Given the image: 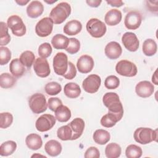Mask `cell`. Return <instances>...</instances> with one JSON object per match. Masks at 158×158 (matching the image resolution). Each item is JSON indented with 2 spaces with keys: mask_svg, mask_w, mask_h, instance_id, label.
<instances>
[{
  "mask_svg": "<svg viewBox=\"0 0 158 158\" xmlns=\"http://www.w3.org/2000/svg\"><path fill=\"white\" fill-rule=\"evenodd\" d=\"M102 102L107 107L108 113L115 116L118 121H120L123 115V108L118 95L114 92L106 93L102 98Z\"/></svg>",
  "mask_w": 158,
  "mask_h": 158,
  "instance_id": "obj_1",
  "label": "cell"
},
{
  "mask_svg": "<svg viewBox=\"0 0 158 158\" xmlns=\"http://www.w3.org/2000/svg\"><path fill=\"white\" fill-rule=\"evenodd\" d=\"M70 14V5L66 2H61L52 9L49 17L55 24H60L69 17Z\"/></svg>",
  "mask_w": 158,
  "mask_h": 158,
  "instance_id": "obj_2",
  "label": "cell"
},
{
  "mask_svg": "<svg viewBox=\"0 0 158 158\" xmlns=\"http://www.w3.org/2000/svg\"><path fill=\"white\" fill-rule=\"evenodd\" d=\"M133 138L137 143L141 144H146L154 141H156L157 138V130H153L147 127H139L135 131Z\"/></svg>",
  "mask_w": 158,
  "mask_h": 158,
  "instance_id": "obj_3",
  "label": "cell"
},
{
  "mask_svg": "<svg viewBox=\"0 0 158 158\" xmlns=\"http://www.w3.org/2000/svg\"><path fill=\"white\" fill-rule=\"evenodd\" d=\"M86 28L89 34L96 38L102 37L107 30L105 23L96 18L90 19L86 23Z\"/></svg>",
  "mask_w": 158,
  "mask_h": 158,
  "instance_id": "obj_4",
  "label": "cell"
},
{
  "mask_svg": "<svg viewBox=\"0 0 158 158\" xmlns=\"http://www.w3.org/2000/svg\"><path fill=\"white\" fill-rule=\"evenodd\" d=\"M28 105L31 111L36 114L44 112L48 107V103L44 95L39 93H35L30 97Z\"/></svg>",
  "mask_w": 158,
  "mask_h": 158,
  "instance_id": "obj_5",
  "label": "cell"
},
{
  "mask_svg": "<svg viewBox=\"0 0 158 158\" xmlns=\"http://www.w3.org/2000/svg\"><path fill=\"white\" fill-rule=\"evenodd\" d=\"M7 25L15 36H22L26 33L25 25L22 18L17 15L10 16L7 19Z\"/></svg>",
  "mask_w": 158,
  "mask_h": 158,
  "instance_id": "obj_6",
  "label": "cell"
},
{
  "mask_svg": "<svg viewBox=\"0 0 158 158\" xmlns=\"http://www.w3.org/2000/svg\"><path fill=\"white\" fill-rule=\"evenodd\" d=\"M115 70L119 75L127 77H134L138 72L136 65L127 60H122L118 62L115 66Z\"/></svg>",
  "mask_w": 158,
  "mask_h": 158,
  "instance_id": "obj_7",
  "label": "cell"
},
{
  "mask_svg": "<svg viewBox=\"0 0 158 158\" xmlns=\"http://www.w3.org/2000/svg\"><path fill=\"white\" fill-rule=\"evenodd\" d=\"M68 57L67 56L62 52H57L53 58L52 66L54 72L60 76H64L68 69Z\"/></svg>",
  "mask_w": 158,
  "mask_h": 158,
  "instance_id": "obj_8",
  "label": "cell"
},
{
  "mask_svg": "<svg viewBox=\"0 0 158 158\" xmlns=\"http://www.w3.org/2000/svg\"><path fill=\"white\" fill-rule=\"evenodd\" d=\"M56 118L51 114H43L36 121L35 127L38 131L44 132L51 130L56 124Z\"/></svg>",
  "mask_w": 158,
  "mask_h": 158,
  "instance_id": "obj_9",
  "label": "cell"
},
{
  "mask_svg": "<svg viewBox=\"0 0 158 158\" xmlns=\"http://www.w3.org/2000/svg\"><path fill=\"white\" fill-rule=\"evenodd\" d=\"M53 22L50 17L41 19L36 23L35 32L40 37H46L49 36L53 29Z\"/></svg>",
  "mask_w": 158,
  "mask_h": 158,
  "instance_id": "obj_10",
  "label": "cell"
},
{
  "mask_svg": "<svg viewBox=\"0 0 158 158\" xmlns=\"http://www.w3.org/2000/svg\"><path fill=\"white\" fill-rule=\"evenodd\" d=\"M101 84V77L96 74H91L83 81L82 87L86 92L92 94L98 91Z\"/></svg>",
  "mask_w": 158,
  "mask_h": 158,
  "instance_id": "obj_11",
  "label": "cell"
},
{
  "mask_svg": "<svg viewBox=\"0 0 158 158\" xmlns=\"http://www.w3.org/2000/svg\"><path fill=\"white\" fill-rule=\"evenodd\" d=\"M142 22V15L138 11H130L127 14L124 24L128 30H136L138 28Z\"/></svg>",
  "mask_w": 158,
  "mask_h": 158,
  "instance_id": "obj_12",
  "label": "cell"
},
{
  "mask_svg": "<svg viewBox=\"0 0 158 158\" xmlns=\"http://www.w3.org/2000/svg\"><path fill=\"white\" fill-rule=\"evenodd\" d=\"M35 73L41 78H45L49 75L51 70L48 60L42 57H38L33 64Z\"/></svg>",
  "mask_w": 158,
  "mask_h": 158,
  "instance_id": "obj_13",
  "label": "cell"
},
{
  "mask_svg": "<svg viewBox=\"0 0 158 158\" xmlns=\"http://www.w3.org/2000/svg\"><path fill=\"white\" fill-rule=\"evenodd\" d=\"M122 42L125 48L129 51L135 52L139 48V42L134 33H125L122 36Z\"/></svg>",
  "mask_w": 158,
  "mask_h": 158,
  "instance_id": "obj_14",
  "label": "cell"
},
{
  "mask_svg": "<svg viewBox=\"0 0 158 158\" xmlns=\"http://www.w3.org/2000/svg\"><path fill=\"white\" fill-rule=\"evenodd\" d=\"M154 91V86L149 81H141L138 83L135 86L136 94L141 98H148L151 96Z\"/></svg>",
  "mask_w": 158,
  "mask_h": 158,
  "instance_id": "obj_15",
  "label": "cell"
},
{
  "mask_svg": "<svg viewBox=\"0 0 158 158\" xmlns=\"http://www.w3.org/2000/svg\"><path fill=\"white\" fill-rule=\"evenodd\" d=\"M94 60L88 55H83L79 57L77 62L78 70L81 73L90 72L94 67Z\"/></svg>",
  "mask_w": 158,
  "mask_h": 158,
  "instance_id": "obj_16",
  "label": "cell"
},
{
  "mask_svg": "<svg viewBox=\"0 0 158 158\" xmlns=\"http://www.w3.org/2000/svg\"><path fill=\"white\" fill-rule=\"evenodd\" d=\"M106 56L110 59H117L122 54V49L120 44L116 41L107 43L104 49Z\"/></svg>",
  "mask_w": 158,
  "mask_h": 158,
  "instance_id": "obj_17",
  "label": "cell"
},
{
  "mask_svg": "<svg viewBox=\"0 0 158 158\" xmlns=\"http://www.w3.org/2000/svg\"><path fill=\"white\" fill-rule=\"evenodd\" d=\"M72 131V137L71 140H75L80 138L85 128V122L81 118H75L69 124Z\"/></svg>",
  "mask_w": 158,
  "mask_h": 158,
  "instance_id": "obj_18",
  "label": "cell"
},
{
  "mask_svg": "<svg viewBox=\"0 0 158 158\" xmlns=\"http://www.w3.org/2000/svg\"><path fill=\"white\" fill-rule=\"evenodd\" d=\"M44 11L43 4L38 1H31L27 7V14L28 16L32 19L40 17Z\"/></svg>",
  "mask_w": 158,
  "mask_h": 158,
  "instance_id": "obj_19",
  "label": "cell"
},
{
  "mask_svg": "<svg viewBox=\"0 0 158 158\" xmlns=\"http://www.w3.org/2000/svg\"><path fill=\"white\" fill-rule=\"evenodd\" d=\"M122 18L120 10L115 9L109 10L105 15L104 21L109 26H115L118 24Z\"/></svg>",
  "mask_w": 158,
  "mask_h": 158,
  "instance_id": "obj_20",
  "label": "cell"
},
{
  "mask_svg": "<svg viewBox=\"0 0 158 158\" xmlns=\"http://www.w3.org/2000/svg\"><path fill=\"white\" fill-rule=\"evenodd\" d=\"M61 144L54 139H51L46 142L44 145V150L46 152L52 157H56L59 155L62 151Z\"/></svg>",
  "mask_w": 158,
  "mask_h": 158,
  "instance_id": "obj_21",
  "label": "cell"
},
{
  "mask_svg": "<svg viewBox=\"0 0 158 158\" xmlns=\"http://www.w3.org/2000/svg\"><path fill=\"white\" fill-rule=\"evenodd\" d=\"M82 29L81 23L77 20H72L67 23L64 27L63 31L67 35L73 36L79 33Z\"/></svg>",
  "mask_w": 158,
  "mask_h": 158,
  "instance_id": "obj_22",
  "label": "cell"
},
{
  "mask_svg": "<svg viewBox=\"0 0 158 158\" xmlns=\"http://www.w3.org/2000/svg\"><path fill=\"white\" fill-rule=\"evenodd\" d=\"M25 143L27 147L31 150H38L41 148L43 141L41 137L36 133H31L25 138Z\"/></svg>",
  "mask_w": 158,
  "mask_h": 158,
  "instance_id": "obj_23",
  "label": "cell"
},
{
  "mask_svg": "<svg viewBox=\"0 0 158 158\" xmlns=\"http://www.w3.org/2000/svg\"><path fill=\"white\" fill-rule=\"evenodd\" d=\"M9 70L11 74L15 78L21 77L25 72V66L20 62L19 59H13L9 64Z\"/></svg>",
  "mask_w": 158,
  "mask_h": 158,
  "instance_id": "obj_24",
  "label": "cell"
},
{
  "mask_svg": "<svg viewBox=\"0 0 158 158\" xmlns=\"http://www.w3.org/2000/svg\"><path fill=\"white\" fill-rule=\"evenodd\" d=\"M64 93L67 97L71 99H75L80 95L81 89L78 84L70 82L67 83L64 86Z\"/></svg>",
  "mask_w": 158,
  "mask_h": 158,
  "instance_id": "obj_25",
  "label": "cell"
},
{
  "mask_svg": "<svg viewBox=\"0 0 158 158\" xmlns=\"http://www.w3.org/2000/svg\"><path fill=\"white\" fill-rule=\"evenodd\" d=\"M69 43V38L62 34L55 35L51 40V44L56 49H65Z\"/></svg>",
  "mask_w": 158,
  "mask_h": 158,
  "instance_id": "obj_26",
  "label": "cell"
},
{
  "mask_svg": "<svg viewBox=\"0 0 158 158\" xmlns=\"http://www.w3.org/2000/svg\"><path fill=\"white\" fill-rule=\"evenodd\" d=\"M56 118L60 122H66L71 117V111L65 106L61 105L54 111Z\"/></svg>",
  "mask_w": 158,
  "mask_h": 158,
  "instance_id": "obj_27",
  "label": "cell"
},
{
  "mask_svg": "<svg viewBox=\"0 0 158 158\" xmlns=\"http://www.w3.org/2000/svg\"><path fill=\"white\" fill-rule=\"evenodd\" d=\"M93 138L96 143L100 145H104L109 142L110 138V135L107 131L102 129H98L94 131Z\"/></svg>",
  "mask_w": 158,
  "mask_h": 158,
  "instance_id": "obj_28",
  "label": "cell"
},
{
  "mask_svg": "<svg viewBox=\"0 0 158 158\" xmlns=\"http://www.w3.org/2000/svg\"><path fill=\"white\" fill-rule=\"evenodd\" d=\"M142 49L145 56H152L156 53L157 46L156 41L154 40L149 38L143 42Z\"/></svg>",
  "mask_w": 158,
  "mask_h": 158,
  "instance_id": "obj_29",
  "label": "cell"
},
{
  "mask_svg": "<svg viewBox=\"0 0 158 158\" xmlns=\"http://www.w3.org/2000/svg\"><path fill=\"white\" fill-rule=\"evenodd\" d=\"M17 148L15 141L9 140L4 142L0 146V155L1 156H8L12 154Z\"/></svg>",
  "mask_w": 158,
  "mask_h": 158,
  "instance_id": "obj_30",
  "label": "cell"
},
{
  "mask_svg": "<svg viewBox=\"0 0 158 158\" xmlns=\"http://www.w3.org/2000/svg\"><path fill=\"white\" fill-rule=\"evenodd\" d=\"M121 152V147L115 143L108 144L105 149V154L108 158H117L120 157Z\"/></svg>",
  "mask_w": 158,
  "mask_h": 158,
  "instance_id": "obj_31",
  "label": "cell"
},
{
  "mask_svg": "<svg viewBox=\"0 0 158 158\" xmlns=\"http://www.w3.org/2000/svg\"><path fill=\"white\" fill-rule=\"evenodd\" d=\"M17 81V79L9 73H2L0 76V85L2 88H12Z\"/></svg>",
  "mask_w": 158,
  "mask_h": 158,
  "instance_id": "obj_32",
  "label": "cell"
},
{
  "mask_svg": "<svg viewBox=\"0 0 158 158\" xmlns=\"http://www.w3.org/2000/svg\"><path fill=\"white\" fill-rule=\"evenodd\" d=\"M35 56L33 52L30 51H25L23 52L20 56V60L22 64L28 69H30L35 62Z\"/></svg>",
  "mask_w": 158,
  "mask_h": 158,
  "instance_id": "obj_33",
  "label": "cell"
},
{
  "mask_svg": "<svg viewBox=\"0 0 158 158\" xmlns=\"http://www.w3.org/2000/svg\"><path fill=\"white\" fill-rule=\"evenodd\" d=\"M57 137L62 141L71 140L72 137V131L69 125H64L58 128L57 131Z\"/></svg>",
  "mask_w": 158,
  "mask_h": 158,
  "instance_id": "obj_34",
  "label": "cell"
},
{
  "mask_svg": "<svg viewBox=\"0 0 158 158\" xmlns=\"http://www.w3.org/2000/svg\"><path fill=\"white\" fill-rule=\"evenodd\" d=\"M142 153L141 148L135 144L128 146L125 150V155L128 158H139L142 156Z\"/></svg>",
  "mask_w": 158,
  "mask_h": 158,
  "instance_id": "obj_35",
  "label": "cell"
},
{
  "mask_svg": "<svg viewBox=\"0 0 158 158\" xmlns=\"http://www.w3.org/2000/svg\"><path fill=\"white\" fill-rule=\"evenodd\" d=\"M10 41V36L8 33L7 25L1 22V33H0V45L1 46L7 45Z\"/></svg>",
  "mask_w": 158,
  "mask_h": 158,
  "instance_id": "obj_36",
  "label": "cell"
},
{
  "mask_svg": "<svg viewBox=\"0 0 158 158\" xmlns=\"http://www.w3.org/2000/svg\"><path fill=\"white\" fill-rule=\"evenodd\" d=\"M44 90L48 94L54 96L59 94L61 91L62 86L57 82L51 81L45 85Z\"/></svg>",
  "mask_w": 158,
  "mask_h": 158,
  "instance_id": "obj_37",
  "label": "cell"
},
{
  "mask_svg": "<svg viewBox=\"0 0 158 158\" xmlns=\"http://www.w3.org/2000/svg\"><path fill=\"white\" fill-rule=\"evenodd\" d=\"M118 122V121L115 116L110 113L104 115L101 119V125L106 128H111L114 127Z\"/></svg>",
  "mask_w": 158,
  "mask_h": 158,
  "instance_id": "obj_38",
  "label": "cell"
},
{
  "mask_svg": "<svg viewBox=\"0 0 158 158\" xmlns=\"http://www.w3.org/2000/svg\"><path fill=\"white\" fill-rule=\"evenodd\" d=\"M13 122V116L9 112H2L0 114V127L7 128L11 125Z\"/></svg>",
  "mask_w": 158,
  "mask_h": 158,
  "instance_id": "obj_39",
  "label": "cell"
},
{
  "mask_svg": "<svg viewBox=\"0 0 158 158\" xmlns=\"http://www.w3.org/2000/svg\"><path fill=\"white\" fill-rule=\"evenodd\" d=\"M80 49V43L78 40L75 38H69V43L67 48L65 49L66 51L70 54H76Z\"/></svg>",
  "mask_w": 158,
  "mask_h": 158,
  "instance_id": "obj_40",
  "label": "cell"
},
{
  "mask_svg": "<svg viewBox=\"0 0 158 158\" xmlns=\"http://www.w3.org/2000/svg\"><path fill=\"white\" fill-rule=\"evenodd\" d=\"M120 80L118 77L115 75L108 76L104 81V86L109 89H114L118 87Z\"/></svg>",
  "mask_w": 158,
  "mask_h": 158,
  "instance_id": "obj_41",
  "label": "cell"
},
{
  "mask_svg": "<svg viewBox=\"0 0 158 158\" xmlns=\"http://www.w3.org/2000/svg\"><path fill=\"white\" fill-rule=\"evenodd\" d=\"M52 51V47L49 43H43L38 48V54L42 58L46 59L49 57Z\"/></svg>",
  "mask_w": 158,
  "mask_h": 158,
  "instance_id": "obj_42",
  "label": "cell"
},
{
  "mask_svg": "<svg viewBox=\"0 0 158 158\" xmlns=\"http://www.w3.org/2000/svg\"><path fill=\"white\" fill-rule=\"evenodd\" d=\"M11 58V51L7 47L0 48V64L4 65L7 64Z\"/></svg>",
  "mask_w": 158,
  "mask_h": 158,
  "instance_id": "obj_43",
  "label": "cell"
},
{
  "mask_svg": "<svg viewBox=\"0 0 158 158\" xmlns=\"http://www.w3.org/2000/svg\"><path fill=\"white\" fill-rule=\"evenodd\" d=\"M76 75L77 70L74 64L71 62H69L68 69L63 77L67 80H72L75 77Z\"/></svg>",
  "mask_w": 158,
  "mask_h": 158,
  "instance_id": "obj_44",
  "label": "cell"
},
{
  "mask_svg": "<svg viewBox=\"0 0 158 158\" xmlns=\"http://www.w3.org/2000/svg\"><path fill=\"white\" fill-rule=\"evenodd\" d=\"M84 157L85 158H99L100 157V152L96 147L91 146L86 149Z\"/></svg>",
  "mask_w": 158,
  "mask_h": 158,
  "instance_id": "obj_45",
  "label": "cell"
},
{
  "mask_svg": "<svg viewBox=\"0 0 158 158\" xmlns=\"http://www.w3.org/2000/svg\"><path fill=\"white\" fill-rule=\"evenodd\" d=\"M61 105H62V102L58 98H50L48 101V106L49 109L53 112Z\"/></svg>",
  "mask_w": 158,
  "mask_h": 158,
  "instance_id": "obj_46",
  "label": "cell"
},
{
  "mask_svg": "<svg viewBox=\"0 0 158 158\" xmlns=\"http://www.w3.org/2000/svg\"><path fill=\"white\" fill-rule=\"evenodd\" d=\"M106 2L108 4H110L111 6L113 7H121L123 5V2L122 1H118V0H114V1H106Z\"/></svg>",
  "mask_w": 158,
  "mask_h": 158,
  "instance_id": "obj_47",
  "label": "cell"
},
{
  "mask_svg": "<svg viewBox=\"0 0 158 158\" xmlns=\"http://www.w3.org/2000/svg\"><path fill=\"white\" fill-rule=\"evenodd\" d=\"M86 2L88 4V6L92 7H97L99 6L101 3L102 2L101 1H98V0H87Z\"/></svg>",
  "mask_w": 158,
  "mask_h": 158,
  "instance_id": "obj_48",
  "label": "cell"
},
{
  "mask_svg": "<svg viewBox=\"0 0 158 158\" xmlns=\"http://www.w3.org/2000/svg\"><path fill=\"white\" fill-rule=\"evenodd\" d=\"M156 73H157V70L154 72V74H153V75H152V82H153L155 85H158V83H157V74H156Z\"/></svg>",
  "mask_w": 158,
  "mask_h": 158,
  "instance_id": "obj_49",
  "label": "cell"
},
{
  "mask_svg": "<svg viewBox=\"0 0 158 158\" xmlns=\"http://www.w3.org/2000/svg\"><path fill=\"white\" fill-rule=\"evenodd\" d=\"M16 3H17L20 6H25L27 4L29 1H23V0H20V1H15Z\"/></svg>",
  "mask_w": 158,
  "mask_h": 158,
  "instance_id": "obj_50",
  "label": "cell"
}]
</instances>
